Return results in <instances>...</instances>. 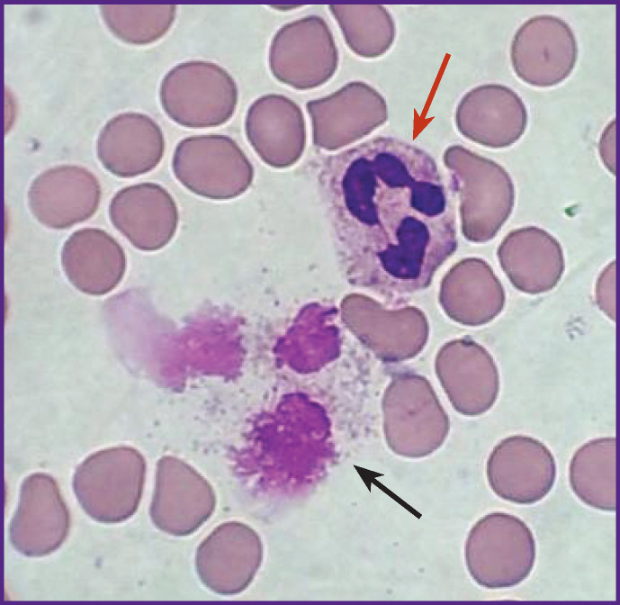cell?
Returning <instances> with one entry per match:
<instances>
[{
    "label": "cell",
    "instance_id": "obj_1",
    "mask_svg": "<svg viewBox=\"0 0 620 605\" xmlns=\"http://www.w3.org/2000/svg\"><path fill=\"white\" fill-rule=\"evenodd\" d=\"M335 166L336 194L355 222L389 223L390 232L391 223H402L445 259L454 251L447 193L427 152L395 138L377 137L343 152Z\"/></svg>",
    "mask_w": 620,
    "mask_h": 605
},
{
    "label": "cell",
    "instance_id": "obj_2",
    "mask_svg": "<svg viewBox=\"0 0 620 605\" xmlns=\"http://www.w3.org/2000/svg\"><path fill=\"white\" fill-rule=\"evenodd\" d=\"M444 163L458 193L464 237L473 242L492 239L513 211L511 176L497 162L460 145L445 149Z\"/></svg>",
    "mask_w": 620,
    "mask_h": 605
},
{
    "label": "cell",
    "instance_id": "obj_3",
    "mask_svg": "<svg viewBox=\"0 0 620 605\" xmlns=\"http://www.w3.org/2000/svg\"><path fill=\"white\" fill-rule=\"evenodd\" d=\"M536 558L533 531L517 516L494 511L470 529L464 559L472 579L489 590L519 585L532 573Z\"/></svg>",
    "mask_w": 620,
    "mask_h": 605
},
{
    "label": "cell",
    "instance_id": "obj_4",
    "mask_svg": "<svg viewBox=\"0 0 620 605\" xmlns=\"http://www.w3.org/2000/svg\"><path fill=\"white\" fill-rule=\"evenodd\" d=\"M145 465L134 448L120 446L87 456L76 469L73 488L93 519L118 523L131 517L139 503Z\"/></svg>",
    "mask_w": 620,
    "mask_h": 605
},
{
    "label": "cell",
    "instance_id": "obj_5",
    "mask_svg": "<svg viewBox=\"0 0 620 605\" xmlns=\"http://www.w3.org/2000/svg\"><path fill=\"white\" fill-rule=\"evenodd\" d=\"M159 99L166 114L177 124L212 127L233 115L238 88L230 75L217 64L191 60L177 64L165 75Z\"/></svg>",
    "mask_w": 620,
    "mask_h": 605
},
{
    "label": "cell",
    "instance_id": "obj_6",
    "mask_svg": "<svg viewBox=\"0 0 620 605\" xmlns=\"http://www.w3.org/2000/svg\"><path fill=\"white\" fill-rule=\"evenodd\" d=\"M338 52L328 25L310 15L283 25L270 46L269 66L274 77L299 90L319 87L335 74Z\"/></svg>",
    "mask_w": 620,
    "mask_h": 605
},
{
    "label": "cell",
    "instance_id": "obj_7",
    "mask_svg": "<svg viewBox=\"0 0 620 605\" xmlns=\"http://www.w3.org/2000/svg\"><path fill=\"white\" fill-rule=\"evenodd\" d=\"M556 474L555 458L548 447L521 434L500 440L486 463L491 491L517 505H532L544 499L554 486Z\"/></svg>",
    "mask_w": 620,
    "mask_h": 605
},
{
    "label": "cell",
    "instance_id": "obj_8",
    "mask_svg": "<svg viewBox=\"0 0 620 605\" xmlns=\"http://www.w3.org/2000/svg\"><path fill=\"white\" fill-rule=\"evenodd\" d=\"M578 59V45L571 26L562 18L540 14L526 20L516 32L510 59L516 75L535 87H551L564 81Z\"/></svg>",
    "mask_w": 620,
    "mask_h": 605
},
{
    "label": "cell",
    "instance_id": "obj_9",
    "mask_svg": "<svg viewBox=\"0 0 620 605\" xmlns=\"http://www.w3.org/2000/svg\"><path fill=\"white\" fill-rule=\"evenodd\" d=\"M316 145L336 149L355 142L383 125L388 107L370 85L354 81L331 95L306 104Z\"/></svg>",
    "mask_w": 620,
    "mask_h": 605
},
{
    "label": "cell",
    "instance_id": "obj_10",
    "mask_svg": "<svg viewBox=\"0 0 620 605\" xmlns=\"http://www.w3.org/2000/svg\"><path fill=\"white\" fill-rule=\"evenodd\" d=\"M69 525L68 510L57 482L42 473L27 476L10 523L13 546L26 556L48 555L65 541Z\"/></svg>",
    "mask_w": 620,
    "mask_h": 605
},
{
    "label": "cell",
    "instance_id": "obj_11",
    "mask_svg": "<svg viewBox=\"0 0 620 605\" xmlns=\"http://www.w3.org/2000/svg\"><path fill=\"white\" fill-rule=\"evenodd\" d=\"M101 194L100 183L91 171L76 165H59L32 180L28 204L40 224L64 230L91 218Z\"/></svg>",
    "mask_w": 620,
    "mask_h": 605
},
{
    "label": "cell",
    "instance_id": "obj_12",
    "mask_svg": "<svg viewBox=\"0 0 620 605\" xmlns=\"http://www.w3.org/2000/svg\"><path fill=\"white\" fill-rule=\"evenodd\" d=\"M436 372L456 411L480 416L492 408L499 392V375L490 354L471 340L446 344L436 358Z\"/></svg>",
    "mask_w": 620,
    "mask_h": 605
},
{
    "label": "cell",
    "instance_id": "obj_13",
    "mask_svg": "<svg viewBox=\"0 0 620 605\" xmlns=\"http://www.w3.org/2000/svg\"><path fill=\"white\" fill-rule=\"evenodd\" d=\"M459 132L480 145L500 149L516 143L527 126L521 97L499 84L478 86L467 92L455 111Z\"/></svg>",
    "mask_w": 620,
    "mask_h": 605
},
{
    "label": "cell",
    "instance_id": "obj_14",
    "mask_svg": "<svg viewBox=\"0 0 620 605\" xmlns=\"http://www.w3.org/2000/svg\"><path fill=\"white\" fill-rule=\"evenodd\" d=\"M109 216L113 227L142 250L167 243L177 222L174 200L163 187L151 183L120 189L110 202Z\"/></svg>",
    "mask_w": 620,
    "mask_h": 605
},
{
    "label": "cell",
    "instance_id": "obj_15",
    "mask_svg": "<svg viewBox=\"0 0 620 605\" xmlns=\"http://www.w3.org/2000/svg\"><path fill=\"white\" fill-rule=\"evenodd\" d=\"M164 147L161 129L152 118L128 112L113 116L103 125L96 141V155L113 176L134 177L159 163Z\"/></svg>",
    "mask_w": 620,
    "mask_h": 605
},
{
    "label": "cell",
    "instance_id": "obj_16",
    "mask_svg": "<svg viewBox=\"0 0 620 605\" xmlns=\"http://www.w3.org/2000/svg\"><path fill=\"white\" fill-rule=\"evenodd\" d=\"M497 255L510 283L525 293L538 294L553 289L564 272L561 244L538 227L511 230L499 246Z\"/></svg>",
    "mask_w": 620,
    "mask_h": 605
},
{
    "label": "cell",
    "instance_id": "obj_17",
    "mask_svg": "<svg viewBox=\"0 0 620 605\" xmlns=\"http://www.w3.org/2000/svg\"><path fill=\"white\" fill-rule=\"evenodd\" d=\"M61 266L70 284L93 296L115 289L124 276L126 257L121 246L106 231L84 228L73 232L61 250Z\"/></svg>",
    "mask_w": 620,
    "mask_h": 605
},
{
    "label": "cell",
    "instance_id": "obj_18",
    "mask_svg": "<svg viewBox=\"0 0 620 605\" xmlns=\"http://www.w3.org/2000/svg\"><path fill=\"white\" fill-rule=\"evenodd\" d=\"M441 304L457 322L480 326L495 319L505 305V292L490 266L481 258L457 263L443 280Z\"/></svg>",
    "mask_w": 620,
    "mask_h": 605
},
{
    "label": "cell",
    "instance_id": "obj_19",
    "mask_svg": "<svg viewBox=\"0 0 620 605\" xmlns=\"http://www.w3.org/2000/svg\"><path fill=\"white\" fill-rule=\"evenodd\" d=\"M388 403L386 434L396 452L423 457L443 445L449 431V419L427 383L422 382L419 390L404 401V405Z\"/></svg>",
    "mask_w": 620,
    "mask_h": 605
},
{
    "label": "cell",
    "instance_id": "obj_20",
    "mask_svg": "<svg viewBox=\"0 0 620 605\" xmlns=\"http://www.w3.org/2000/svg\"><path fill=\"white\" fill-rule=\"evenodd\" d=\"M246 131L273 145L277 164L287 166L301 156L305 143V121L299 105L281 95H267L254 102L246 117Z\"/></svg>",
    "mask_w": 620,
    "mask_h": 605
},
{
    "label": "cell",
    "instance_id": "obj_21",
    "mask_svg": "<svg viewBox=\"0 0 620 605\" xmlns=\"http://www.w3.org/2000/svg\"><path fill=\"white\" fill-rule=\"evenodd\" d=\"M203 490L205 483L185 465H181V474L175 476L162 461L150 510L154 523L174 535L193 531L206 517V507L201 502Z\"/></svg>",
    "mask_w": 620,
    "mask_h": 605
},
{
    "label": "cell",
    "instance_id": "obj_22",
    "mask_svg": "<svg viewBox=\"0 0 620 605\" xmlns=\"http://www.w3.org/2000/svg\"><path fill=\"white\" fill-rule=\"evenodd\" d=\"M569 483L585 505L601 511H616V438L590 439L573 454Z\"/></svg>",
    "mask_w": 620,
    "mask_h": 605
},
{
    "label": "cell",
    "instance_id": "obj_23",
    "mask_svg": "<svg viewBox=\"0 0 620 605\" xmlns=\"http://www.w3.org/2000/svg\"><path fill=\"white\" fill-rule=\"evenodd\" d=\"M348 48L364 59L384 55L396 37L394 20L388 10L378 5L328 6Z\"/></svg>",
    "mask_w": 620,
    "mask_h": 605
},
{
    "label": "cell",
    "instance_id": "obj_24",
    "mask_svg": "<svg viewBox=\"0 0 620 605\" xmlns=\"http://www.w3.org/2000/svg\"><path fill=\"white\" fill-rule=\"evenodd\" d=\"M101 16L109 31L128 44L146 45L161 39L175 18V5H103Z\"/></svg>",
    "mask_w": 620,
    "mask_h": 605
},
{
    "label": "cell",
    "instance_id": "obj_25",
    "mask_svg": "<svg viewBox=\"0 0 620 605\" xmlns=\"http://www.w3.org/2000/svg\"><path fill=\"white\" fill-rule=\"evenodd\" d=\"M596 302L599 309L616 321V261L609 263L600 273L596 284Z\"/></svg>",
    "mask_w": 620,
    "mask_h": 605
},
{
    "label": "cell",
    "instance_id": "obj_26",
    "mask_svg": "<svg viewBox=\"0 0 620 605\" xmlns=\"http://www.w3.org/2000/svg\"><path fill=\"white\" fill-rule=\"evenodd\" d=\"M603 136L600 141L599 149L605 166L615 174V135Z\"/></svg>",
    "mask_w": 620,
    "mask_h": 605
}]
</instances>
